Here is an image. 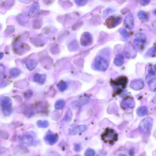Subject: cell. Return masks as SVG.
<instances>
[{
	"instance_id": "cell-1",
	"label": "cell",
	"mask_w": 156,
	"mask_h": 156,
	"mask_svg": "<svg viewBox=\"0 0 156 156\" xmlns=\"http://www.w3.org/2000/svg\"><path fill=\"white\" fill-rule=\"evenodd\" d=\"M102 140L106 143L114 144L118 139V135L114 130L107 128L101 136Z\"/></svg>"
},
{
	"instance_id": "cell-2",
	"label": "cell",
	"mask_w": 156,
	"mask_h": 156,
	"mask_svg": "<svg viewBox=\"0 0 156 156\" xmlns=\"http://www.w3.org/2000/svg\"><path fill=\"white\" fill-rule=\"evenodd\" d=\"M153 122V119L150 117H148L144 119L139 125V130L146 134H150L152 128Z\"/></svg>"
},
{
	"instance_id": "cell-3",
	"label": "cell",
	"mask_w": 156,
	"mask_h": 156,
	"mask_svg": "<svg viewBox=\"0 0 156 156\" xmlns=\"http://www.w3.org/2000/svg\"><path fill=\"white\" fill-rule=\"evenodd\" d=\"M1 105L3 113L6 116H10L12 112V101L8 96H3L1 99Z\"/></svg>"
},
{
	"instance_id": "cell-4",
	"label": "cell",
	"mask_w": 156,
	"mask_h": 156,
	"mask_svg": "<svg viewBox=\"0 0 156 156\" xmlns=\"http://www.w3.org/2000/svg\"><path fill=\"white\" fill-rule=\"evenodd\" d=\"M93 65L96 70L100 71H106L109 66L107 61L105 58L101 56H98L96 58Z\"/></svg>"
},
{
	"instance_id": "cell-5",
	"label": "cell",
	"mask_w": 156,
	"mask_h": 156,
	"mask_svg": "<svg viewBox=\"0 0 156 156\" xmlns=\"http://www.w3.org/2000/svg\"><path fill=\"white\" fill-rule=\"evenodd\" d=\"M122 21V18L119 16H111L109 17L105 22L107 27L109 29L116 28L120 24Z\"/></svg>"
},
{
	"instance_id": "cell-6",
	"label": "cell",
	"mask_w": 156,
	"mask_h": 156,
	"mask_svg": "<svg viewBox=\"0 0 156 156\" xmlns=\"http://www.w3.org/2000/svg\"><path fill=\"white\" fill-rule=\"evenodd\" d=\"M93 42V37L88 32H85L82 34L80 39V43L82 46L86 47L91 45Z\"/></svg>"
},
{
	"instance_id": "cell-7",
	"label": "cell",
	"mask_w": 156,
	"mask_h": 156,
	"mask_svg": "<svg viewBox=\"0 0 156 156\" xmlns=\"http://www.w3.org/2000/svg\"><path fill=\"white\" fill-rule=\"evenodd\" d=\"M145 83L142 79H137L134 80L130 84V87L133 89L138 91L144 88Z\"/></svg>"
},
{
	"instance_id": "cell-8",
	"label": "cell",
	"mask_w": 156,
	"mask_h": 156,
	"mask_svg": "<svg viewBox=\"0 0 156 156\" xmlns=\"http://www.w3.org/2000/svg\"><path fill=\"white\" fill-rule=\"evenodd\" d=\"M125 26L128 29L132 30L134 26V19L132 14H129L126 17L124 20Z\"/></svg>"
},
{
	"instance_id": "cell-9",
	"label": "cell",
	"mask_w": 156,
	"mask_h": 156,
	"mask_svg": "<svg viewBox=\"0 0 156 156\" xmlns=\"http://www.w3.org/2000/svg\"><path fill=\"white\" fill-rule=\"evenodd\" d=\"M134 100L131 98H127L123 100L121 103V107L125 109L133 108L135 106Z\"/></svg>"
},
{
	"instance_id": "cell-10",
	"label": "cell",
	"mask_w": 156,
	"mask_h": 156,
	"mask_svg": "<svg viewBox=\"0 0 156 156\" xmlns=\"http://www.w3.org/2000/svg\"><path fill=\"white\" fill-rule=\"evenodd\" d=\"M125 53L126 56L129 58H134L136 56V51L130 44L127 45L125 49Z\"/></svg>"
},
{
	"instance_id": "cell-11",
	"label": "cell",
	"mask_w": 156,
	"mask_h": 156,
	"mask_svg": "<svg viewBox=\"0 0 156 156\" xmlns=\"http://www.w3.org/2000/svg\"><path fill=\"white\" fill-rule=\"evenodd\" d=\"M20 141L22 143L28 146L31 145L33 144L34 141L33 136L30 135L23 136L20 139Z\"/></svg>"
},
{
	"instance_id": "cell-12",
	"label": "cell",
	"mask_w": 156,
	"mask_h": 156,
	"mask_svg": "<svg viewBox=\"0 0 156 156\" xmlns=\"http://www.w3.org/2000/svg\"><path fill=\"white\" fill-rule=\"evenodd\" d=\"M127 77L122 76L119 77L116 80L113 81V84L116 86H121L122 88H125L127 83Z\"/></svg>"
},
{
	"instance_id": "cell-13",
	"label": "cell",
	"mask_w": 156,
	"mask_h": 156,
	"mask_svg": "<svg viewBox=\"0 0 156 156\" xmlns=\"http://www.w3.org/2000/svg\"><path fill=\"white\" fill-rule=\"evenodd\" d=\"M45 139L48 143L53 145L55 144L57 142L58 140V136L55 134H47L45 136Z\"/></svg>"
},
{
	"instance_id": "cell-14",
	"label": "cell",
	"mask_w": 156,
	"mask_h": 156,
	"mask_svg": "<svg viewBox=\"0 0 156 156\" xmlns=\"http://www.w3.org/2000/svg\"><path fill=\"white\" fill-rule=\"evenodd\" d=\"M135 38L134 40L135 44L139 46L141 44L144 43L146 40V37L143 34L141 33H137L135 35Z\"/></svg>"
},
{
	"instance_id": "cell-15",
	"label": "cell",
	"mask_w": 156,
	"mask_h": 156,
	"mask_svg": "<svg viewBox=\"0 0 156 156\" xmlns=\"http://www.w3.org/2000/svg\"><path fill=\"white\" fill-rule=\"evenodd\" d=\"M46 75L37 74L34 76L33 80L35 82L41 84H43L46 81Z\"/></svg>"
},
{
	"instance_id": "cell-16",
	"label": "cell",
	"mask_w": 156,
	"mask_h": 156,
	"mask_svg": "<svg viewBox=\"0 0 156 156\" xmlns=\"http://www.w3.org/2000/svg\"><path fill=\"white\" fill-rule=\"evenodd\" d=\"M86 129V127L85 125H80L76 127L74 129L70 130V132L71 134L76 135L85 131Z\"/></svg>"
},
{
	"instance_id": "cell-17",
	"label": "cell",
	"mask_w": 156,
	"mask_h": 156,
	"mask_svg": "<svg viewBox=\"0 0 156 156\" xmlns=\"http://www.w3.org/2000/svg\"><path fill=\"white\" fill-rule=\"evenodd\" d=\"M114 63L117 67L122 66L125 63V58L122 55L119 54L115 57L114 61Z\"/></svg>"
},
{
	"instance_id": "cell-18",
	"label": "cell",
	"mask_w": 156,
	"mask_h": 156,
	"mask_svg": "<svg viewBox=\"0 0 156 156\" xmlns=\"http://www.w3.org/2000/svg\"><path fill=\"white\" fill-rule=\"evenodd\" d=\"M155 79V72L153 70H150L149 71L148 73L146 76L145 81L149 84Z\"/></svg>"
},
{
	"instance_id": "cell-19",
	"label": "cell",
	"mask_w": 156,
	"mask_h": 156,
	"mask_svg": "<svg viewBox=\"0 0 156 156\" xmlns=\"http://www.w3.org/2000/svg\"><path fill=\"white\" fill-rule=\"evenodd\" d=\"M88 102V100L86 99L78 100L73 102L72 104V107L74 108L80 107L82 105L86 104Z\"/></svg>"
},
{
	"instance_id": "cell-20",
	"label": "cell",
	"mask_w": 156,
	"mask_h": 156,
	"mask_svg": "<svg viewBox=\"0 0 156 156\" xmlns=\"http://www.w3.org/2000/svg\"><path fill=\"white\" fill-rule=\"evenodd\" d=\"M148 113V109L145 106H142L139 107L136 110V114L140 117H144Z\"/></svg>"
},
{
	"instance_id": "cell-21",
	"label": "cell",
	"mask_w": 156,
	"mask_h": 156,
	"mask_svg": "<svg viewBox=\"0 0 156 156\" xmlns=\"http://www.w3.org/2000/svg\"><path fill=\"white\" fill-rule=\"evenodd\" d=\"M138 16L141 21L147 22L149 18L148 14L146 12L143 11H140L138 13Z\"/></svg>"
},
{
	"instance_id": "cell-22",
	"label": "cell",
	"mask_w": 156,
	"mask_h": 156,
	"mask_svg": "<svg viewBox=\"0 0 156 156\" xmlns=\"http://www.w3.org/2000/svg\"><path fill=\"white\" fill-rule=\"evenodd\" d=\"M65 105V102L64 100H59L56 102L55 105V108L57 109H62L64 108Z\"/></svg>"
},
{
	"instance_id": "cell-23",
	"label": "cell",
	"mask_w": 156,
	"mask_h": 156,
	"mask_svg": "<svg viewBox=\"0 0 156 156\" xmlns=\"http://www.w3.org/2000/svg\"><path fill=\"white\" fill-rule=\"evenodd\" d=\"M119 33L125 40H128L130 37L129 32L124 29H121L119 30Z\"/></svg>"
},
{
	"instance_id": "cell-24",
	"label": "cell",
	"mask_w": 156,
	"mask_h": 156,
	"mask_svg": "<svg viewBox=\"0 0 156 156\" xmlns=\"http://www.w3.org/2000/svg\"><path fill=\"white\" fill-rule=\"evenodd\" d=\"M36 125L39 127L46 128L49 126V123L47 120H38L37 122Z\"/></svg>"
},
{
	"instance_id": "cell-25",
	"label": "cell",
	"mask_w": 156,
	"mask_h": 156,
	"mask_svg": "<svg viewBox=\"0 0 156 156\" xmlns=\"http://www.w3.org/2000/svg\"><path fill=\"white\" fill-rule=\"evenodd\" d=\"M58 88L61 91L63 92L67 88L68 85L67 83L65 81H61L58 84Z\"/></svg>"
},
{
	"instance_id": "cell-26",
	"label": "cell",
	"mask_w": 156,
	"mask_h": 156,
	"mask_svg": "<svg viewBox=\"0 0 156 156\" xmlns=\"http://www.w3.org/2000/svg\"><path fill=\"white\" fill-rule=\"evenodd\" d=\"M21 74L20 71L16 69H13L10 71V74L13 77H18Z\"/></svg>"
},
{
	"instance_id": "cell-27",
	"label": "cell",
	"mask_w": 156,
	"mask_h": 156,
	"mask_svg": "<svg viewBox=\"0 0 156 156\" xmlns=\"http://www.w3.org/2000/svg\"><path fill=\"white\" fill-rule=\"evenodd\" d=\"M149 89L152 92H155L156 91V79L149 84Z\"/></svg>"
},
{
	"instance_id": "cell-28",
	"label": "cell",
	"mask_w": 156,
	"mask_h": 156,
	"mask_svg": "<svg viewBox=\"0 0 156 156\" xmlns=\"http://www.w3.org/2000/svg\"><path fill=\"white\" fill-rule=\"evenodd\" d=\"M95 153L94 151L91 149H88L86 151V156H94Z\"/></svg>"
},
{
	"instance_id": "cell-29",
	"label": "cell",
	"mask_w": 156,
	"mask_h": 156,
	"mask_svg": "<svg viewBox=\"0 0 156 156\" xmlns=\"http://www.w3.org/2000/svg\"><path fill=\"white\" fill-rule=\"evenodd\" d=\"M72 113H71L70 110H69L67 112L65 116L64 117V120H65L68 121L70 120L72 118Z\"/></svg>"
},
{
	"instance_id": "cell-30",
	"label": "cell",
	"mask_w": 156,
	"mask_h": 156,
	"mask_svg": "<svg viewBox=\"0 0 156 156\" xmlns=\"http://www.w3.org/2000/svg\"><path fill=\"white\" fill-rule=\"evenodd\" d=\"M1 138L3 139H7L9 137L8 134L5 132L1 131Z\"/></svg>"
},
{
	"instance_id": "cell-31",
	"label": "cell",
	"mask_w": 156,
	"mask_h": 156,
	"mask_svg": "<svg viewBox=\"0 0 156 156\" xmlns=\"http://www.w3.org/2000/svg\"><path fill=\"white\" fill-rule=\"evenodd\" d=\"M76 2V3L78 6H83L85 5L86 4L87 2V1H75Z\"/></svg>"
},
{
	"instance_id": "cell-32",
	"label": "cell",
	"mask_w": 156,
	"mask_h": 156,
	"mask_svg": "<svg viewBox=\"0 0 156 156\" xmlns=\"http://www.w3.org/2000/svg\"><path fill=\"white\" fill-rule=\"evenodd\" d=\"M33 95V93L30 90L28 91L24 94V96L26 98H29Z\"/></svg>"
},
{
	"instance_id": "cell-33",
	"label": "cell",
	"mask_w": 156,
	"mask_h": 156,
	"mask_svg": "<svg viewBox=\"0 0 156 156\" xmlns=\"http://www.w3.org/2000/svg\"><path fill=\"white\" fill-rule=\"evenodd\" d=\"M113 11L111 9L108 8L104 11L103 12L104 15L106 16L108 15L110 13H113Z\"/></svg>"
},
{
	"instance_id": "cell-34",
	"label": "cell",
	"mask_w": 156,
	"mask_h": 156,
	"mask_svg": "<svg viewBox=\"0 0 156 156\" xmlns=\"http://www.w3.org/2000/svg\"><path fill=\"white\" fill-rule=\"evenodd\" d=\"M150 1L149 0H141L140 1V3L143 6H146L150 3Z\"/></svg>"
},
{
	"instance_id": "cell-35",
	"label": "cell",
	"mask_w": 156,
	"mask_h": 156,
	"mask_svg": "<svg viewBox=\"0 0 156 156\" xmlns=\"http://www.w3.org/2000/svg\"><path fill=\"white\" fill-rule=\"evenodd\" d=\"M74 149L76 152L79 151L81 149L80 145L79 144H75L74 146Z\"/></svg>"
},
{
	"instance_id": "cell-36",
	"label": "cell",
	"mask_w": 156,
	"mask_h": 156,
	"mask_svg": "<svg viewBox=\"0 0 156 156\" xmlns=\"http://www.w3.org/2000/svg\"><path fill=\"white\" fill-rule=\"evenodd\" d=\"M134 150L133 148H132L129 152L130 155L132 156L134 155Z\"/></svg>"
},
{
	"instance_id": "cell-37",
	"label": "cell",
	"mask_w": 156,
	"mask_h": 156,
	"mask_svg": "<svg viewBox=\"0 0 156 156\" xmlns=\"http://www.w3.org/2000/svg\"><path fill=\"white\" fill-rule=\"evenodd\" d=\"M153 51L154 53L156 54V46L154 47Z\"/></svg>"
},
{
	"instance_id": "cell-38",
	"label": "cell",
	"mask_w": 156,
	"mask_h": 156,
	"mask_svg": "<svg viewBox=\"0 0 156 156\" xmlns=\"http://www.w3.org/2000/svg\"><path fill=\"white\" fill-rule=\"evenodd\" d=\"M118 156H127V155L125 154H120Z\"/></svg>"
},
{
	"instance_id": "cell-39",
	"label": "cell",
	"mask_w": 156,
	"mask_h": 156,
	"mask_svg": "<svg viewBox=\"0 0 156 156\" xmlns=\"http://www.w3.org/2000/svg\"><path fill=\"white\" fill-rule=\"evenodd\" d=\"M154 69H155V71L156 72V64H155V66H154Z\"/></svg>"
},
{
	"instance_id": "cell-40",
	"label": "cell",
	"mask_w": 156,
	"mask_h": 156,
	"mask_svg": "<svg viewBox=\"0 0 156 156\" xmlns=\"http://www.w3.org/2000/svg\"><path fill=\"white\" fill-rule=\"evenodd\" d=\"M154 13L156 15V9L154 10Z\"/></svg>"
},
{
	"instance_id": "cell-41",
	"label": "cell",
	"mask_w": 156,
	"mask_h": 156,
	"mask_svg": "<svg viewBox=\"0 0 156 156\" xmlns=\"http://www.w3.org/2000/svg\"><path fill=\"white\" fill-rule=\"evenodd\" d=\"M80 156L79 155H75V156Z\"/></svg>"
}]
</instances>
